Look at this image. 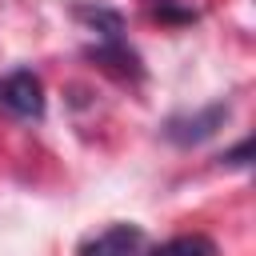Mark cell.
I'll return each instance as SVG.
<instances>
[{"label": "cell", "mask_w": 256, "mask_h": 256, "mask_svg": "<svg viewBox=\"0 0 256 256\" xmlns=\"http://www.w3.org/2000/svg\"><path fill=\"white\" fill-rule=\"evenodd\" d=\"M0 112L16 120H40L44 116V84L36 72L16 68L0 76Z\"/></svg>", "instance_id": "obj_1"}, {"label": "cell", "mask_w": 256, "mask_h": 256, "mask_svg": "<svg viewBox=\"0 0 256 256\" xmlns=\"http://www.w3.org/2000/svg\"><path fill=\"white\" fill-rule=\"evenodd\" d=\"M224 120H228V104H208V108H200V112H192V116H172L168 124H164V136L172 140V144H200V140H208L216 128H224Z\"/></svg>", "instance_id": "obj_2"}, {"label": "cell", "mask_w": 256, "mask_h": 256, "mask_svg": "<svg viewBox=\"0 0 256 256\" xmlns=\"http://www.w3.org/2000/svg\"><path fill=\"white\" fill-rule=\"evenodd\" d=\"M140 244H144V232L136 224H112L100 236L84 240L76 256H140Z\"/></svg>", "instance_id": "obj_3"}, {"label": "cell", "mask_w": 256, "mask_h": 256, "mask_svg": "<svg viewBox=\"0 0 256 256\" xmlns=\"http://www.w3.org/2000/svg\"><path fill=\"white\" fill-rule=\"evenodd\" d=\"M88 56L96 60V64H104L108 72H116V76H132V80H140V56L124 44V40H100L96 48H88Z\"/></svg>", "instance_id": "obj_4"}, {"label": "cell", "mask_w": 256, "mask_h": 256, "mask_svg": "<svg viewBox=\"0 0 256 256\" xmlns=\"http://www.w3.org/2000/svg\"><path fill=\"white\" fill-rule=\"evenodd\" d=\"M76 16H80V20H88V24L100 32V40H124V36H120V32H124V20H120V12H112V8L80 4V8H76Z\"/></svg>", "instance_id": "obj_5"}, {"label": "cell", "mask_w": 256, "mask_h": 256, "mask_svg": "<svg viewBox=\"0 0 256 256\" xmlns=\"http://www.w3.org/2000/svg\"><path fill=\"white\" fill-rule=\"evenodd\" d=\"M152 256H216V244H212L208 236L192 232V236H172V240L160 244Z\"/></svg>", "instance_id": "obj_6"}, {"label": "cell", "mask_w": 256, "mask_h": 256, "mask_svg": "<svg viewBox=\"0 0 256 256\" xmlns=\"http://www.w3.org/2000/svg\"><path fill=\"white\" fill-rule=\"evenodd\" d=\"M248 156H252V140H240L236 148H228V152L220 156V164H228V168H248Z\"/></svg>", "instance_id": "obj_7"}]
</instances>
